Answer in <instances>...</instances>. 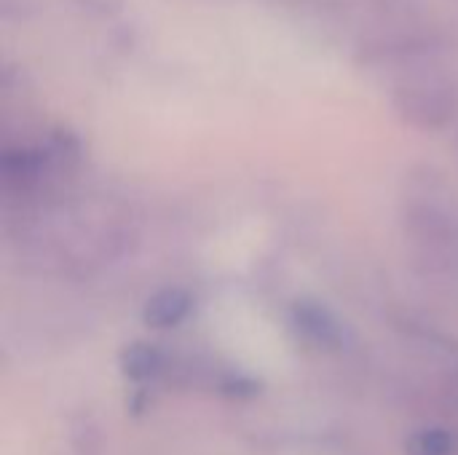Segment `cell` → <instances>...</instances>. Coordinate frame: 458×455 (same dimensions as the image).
<instances>
[{
  "label": "cell",
  "instance_id": "cell-1",
  "mask_svg": "<svg viewBox=\"0 0 458 455\" xmlns=\"http://www.w3.org/2000/svg\"><path fill=\"white\" fill-rule=\"evenodd\" d=\"M454 46L451 35L424 19H403L365 32L354 43V62L365 70H432Z\"/></svg>",
  "mask_w": 458,
  "mask_h": 455
},
{
  "label": "cell",
  "instance_id": "cell-2",
  "mask_svg": "<svg viewBox=\"0 0 458 455\" xmlns=\"http://www.w3.org/2000/svg\"><path fill=\"white\" fill-rule=\"evenodd\" d=\"M448 190L443 180L432 172H413L408 177L405 201V223L411 236L427 255H437L443 260H456L458 255V215L448 201Z\"/></svg>",
  "mask_w": 458,
  "mask_h": 455
},
{
  "label": "cell",
  "instance_id": "cell-3",
  "mask_svg": "<svg viewBox=\"0 0 458 455\" xmlns=\"http://www.w3.org/2000/svg\"><path fill=\"white\" fill-rule=\"evenodd\" d=\"M392 107L419 131H443L458 118V86L435 67L411 72L392 86Z\"/></svg>",
  "mask_w": 458,
  "mask_h": 455
},
{
  "label": "cell",
  "instance_id": "cell-4",
  "mask_svg": "<svg viewBox=\"0 0 458 455\" xmlns=\"http://www.w3.org/2000/svg\"><path fill=\"white\" fill-rule=\"evenodd\" d=\"M191 311H193V295L182 287H166V290H158L153 298H148L142 316L150 327L166 330V327H177L180 322H185Z\"/></svg>",
  "mask_w": 458,
  "mask_h": 455
},
{
  "label": "cell",
  "instance_id": "cell-5",
  "mask_svg": "<svg viewBox=\"0 0 458 455\" xmlns=\"http://www.w3.org/2000/svg\"><path fill=\"white\" fill-rule=\"evenodd\" d=\"M293 324L295 330L314 346L319 349H335L344 341V330L341 324L319 306L311 303H298L295 314H293Z\"/></svg>",
  "mask_w": 458,
  "mask_h": 455
},
{
  "label": "cell",
  "instance_id": "cell-6",
  "mask_svg": "<svg viewBox=\"0 0 458 455\" xmlns=\"http://www.w3.org/2000/svg\"><path fill=\"white\" fill-rule=\"evenodd\" d=\"M123 373L134 383H150L169 373V359L164 351L148 343H134L123 351Z\"/></svg>",
  "mask_w": 458,
  "mask_h": 455
},
{
  "label": "cell",
  "instance_id": "cell-7",
  "mask_svg": "<svg viewBox=\"0 0 458 455\" xmlns=\"http://www.w3.org/2000/svg\"><path fill=\"white\" fill-rule=\"evenodd\" d=\"M405 453L408 455H456L458 440L454 432L443 429V426H424L416 429L408 442H405Z\"/></svg>",
  "mask_w": 458,
  "mask_h": 455
},
{
  "label": "cell",
  "instance_id": "cell-8",
  "mask_svg": "<svg viewBox=\"0 0 458 455\" xmlns=\"http://www.w3.org/2000/svg\"><path fill=\"white\" fill-rule=\"evenodd\" d=\"M349 8L365 11L376 16L381 24L403 21V19H416V3L413 0H341Z\"/></svg>",
  "mask_w": 458,
  "mask_h": 455
}]
</instances>
